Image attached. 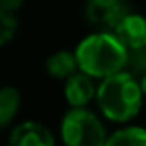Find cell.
<instances>
[{
    "label": "cell",
    "instance_id": "cell-7",
    "mask_svg": "<svg viewBox=\"0 0 146 146\" xmlns=\"http://www.w3.org/2000/svg\"><path fill=\"white\" fill-rule=\"evenodd\" d=\"M94 96H96L94 78L78 70L65 80V100L70 107H87V104Z\"/></svg>",
    "mask_w": 146,
    "mask_h": 146
},
{
    "label": "cell",
    "instance_id": "cell-5",
    "mask_svg": "<svg viewBox=\"0 0 146 146\" xmlns=\"http://www.w3.org/2000/svg\"><path fill=\"white\" fill-rule=\"evenodd\" d=\"M7 146H56V137L44 124L26 120L11 129Z\"/></svg>",
    "mask_w": 146,
    "mask_h": 146
},
{
    "label": "cell",
    "instance_id": "cell-11",
    "mask_svg": "<svg viewBox=\"0 0 146 146\" xmlns=\"http://www.w3.org/2000/svg\"><path fill=\"white\" fill-rule=\"evenodd\" d=\"M17 30H19V22L15 19V15L0 9V46L9 43L15 37Z\"/></svg>",
    "mask_w": 146,
    "mask_h": 146
},
{
    "label": "cell",
    "instance_id": "cell-2",
    "mask_svg": "<svg viewBox=\"0 0 146 146\" xmlns=\"http://www.w3.org/2000/svg\"><path fill=\"white\" fill-rule=\"evenodd\" d=\"M94 98L107 120L124 124L139 115L144 96L141 93L139 82L131 74L120 70L113 76L100 80Z\"/></svg>",
    "mask_w": 146,
    "mask_h": 146
},
{
    "label": "cell",
    "instance_id": "cell-13",
    "mask_svg": "<svg viewBox=\"0 0 146 146\" xmlns=\"http://www.w3.org/2000/svg\"><path fill=\"white\" fill-rule=\"evenodd\" d=\"M139 87H141V93H143V96H146V74L139 80Z\"/></svg>",
    "mask_w": 146,
    "mask_h": 146
},
{
    "label": "cell",
    "instance_id": "cell-4",
    "mask_svg": "<svg viewBox=\"0 0 146 146\" xmlns=\"http://www.w3.org/2000/svg\"><path fill=\"white\" fill-rule=\"evenodd\" d=\"M124 15L126 9L120 0H87L85 4L87 22L98 32H113Z\"/></svg>",
    "mask_w": 146,
    "mask_h": 146
},
{
    "label": "cell",
    "instance_id": "cell-6",
    "mask_svg": "<svg viewBox=\"0 0 146 146\" xmlns=\"http://www.w3.org/2000/svg\"><path fill=\"white\" fill-rule=\"evenodd\" d=\"M111 33H115V37L128 50L146 48V19L143 15L126 13Z\"/></svg>",
    "mask_w": 146,
    "mask_h": 146
},
{
    "label": "cell",
    "instance_id": "cell-10",
    "mask_svg": "<svg viewBox=\"0 0 146 146\" xmlns=\"http://www.w3.org/2000/svg\"><path fill=\"white\" fill-rule=\"evenodd\" d=\"M104 146H146V128L126 126L107 135Z\"/></svg>",
    "mask_w": 146,
    "mask_h": 146
},
{
    "label": "cell",
    "instance_id": "cell-9",
    "mask_svg": "<svg viewBox=\"0 0 146 146\" xmlns=\"http://www.w3.org/2000/svg\"><path fill=\"white\" fill-rule=\"evenodd\" d=\"M21 109V93L13 85L0 87V129L13 124Z\"/></svg>",
    "mask_w": 146,
    "mask_h": 146
},
{
    "label": "cell",
    "instance_id": "cell-3",
    "mask_svg": "<svg viewBox=\"0 0 146 146\" xmlns=\"http://www.w3.org/2000/svg\"><path fill=\"white\" fill-rule=\"evenodd\" d=\"M107 139L102 120L87 107H70L61 120L65 146H104Z\"/></svg>",
    "mask_w": 146,
    "mask_h": 146
},
{
    "label": "cell",
    "instance_id": "cell-1",
    "mask_svg": "<svg viewBox=\"0 0 146 146\" xmlns=\"http://www.w3.org/2000/svg\"><path fill=\"white\" fill-rule=\"evenodd\" d=\"M78 70L94 80H104L120 72L128 63V48L111 32L87 35L74 50Z\"/></svg>",
    "mask_w": 146,
    "mask_h": 146
},
{
    "label": "cell",
    "instance_id": "cell-12",
    "mask_svg": "<svg viewBox=\"0 0 146 146\" xmlns=\"http://www.w3.org/2000/svg\"><path fill=\"white\" fill-rule=\"evenodd\" d=\"M24 6V0H0V9L7 11V13H15Z\"/></svg>",
    "mask_w": 146,
    "mask_h": 146
},
{
    "label": "cell",
    "instance_id": "cell-8",
    "mask_svg": "<svg viewBox=\"0 0 146 146\" xmlns=\"http://www.w3.org/2000/svg\"><path fill=\"white\" fill-rule=\"evenodd\" d=\"M46 72L56 80L70 78L74 72H78V63H76L74 52H68V50L54 52L46 59Z\"/></svg>",
    "mask_w": 146,
    "mask_h": 146
}]
</instances>
